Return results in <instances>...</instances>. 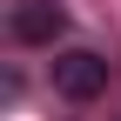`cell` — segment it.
Instances as JSON below:
<instances>
[{
    "instance_id": "obj_1",
    "label": "cell",
    "mask_w": 121,
    "mask_h": 121,
    "mask_svg": "<svg viewBox=\"0 0 121 121\" xmlns=\"http://www.w3.org/2000/svg\"><path fill=\"white\" fill-rule=\"evenodd\" d=\"M101 87H108V60H101L94 47H67V54H54V94H67V101H94Z\"/></svg>"
},
{
    "instance_id": "obj_2",
    "label": "cell",
    "mask_w": 121,
    "mask_h": 121,
    "mask_svg": "<svg viewBox=\"0 0 121 121\" xmlns=\"http://www.w3.org/2000/svg\"><path fill=\"white\" fill-rule=\"evenodd\" d=\"M7 34L20 40V47H54V40L67 34V7H54V0H13Z\"/></svg>"
}]
</instances>
